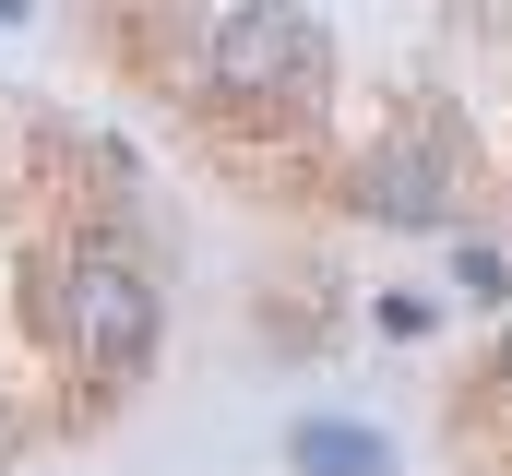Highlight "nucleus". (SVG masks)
<instances>
[{
    "mask_svg": "<svg viewBox=\"0 0 512 476\" xmlns=\"http://www.w3.org/2000/svg\"><path fill=\"white\" fill-rule=\"evenodd\" d=\"M0 453H12V405H0Z\"/></svg>",
    "mask_w": 512,
    "mask_h": 476,
    "instance_id": "423d86ee",
    "label": "nucleus"
},
{
    "mask_svg": "<svg viewBox=\"0 0 512 476\" xmlns=\"http://www.w3.org/2000/svg\"><path fill=\"white\" fill-rule=\"evenodd\" d=\"M346 191H358V215H382V227H441V203H453V143H441V131H382V143L346 167Z\"/></svg>",
    "mask_w": 512,
    "mask_h": 476,
    "instance_id": "f03ea898",
    "label": "nucleus"
},
{
    "mask_svg": "<svg viewBox=\"0 0 512 476\" xmlns=\"http://www.w3.org/2000/svg\"><path fill=\"white\" fill-rule=\"evenodd\" d=\"M155 334H167V298H155V274L84 238V250H72V286H60V346L84 357L96 381H131V369L155 357Z\"/></svg>",
    "mask_w": 512,
    "mask_h": 476,
    "instance_id": "f257e3e1",
    "label": "nucleus"
},
{
    "mask_svg": "<svg viewBox=\"0 0 512 476\" xmlns=\"http://www.w3.org/2000/svg\"><path fill=\"white\" fill-rule=\"evenodd\" d=\"M286 465L298 476H393V441L346 429V417H310V429H286Z\"/></svg>",
    "mask_w": 512,
    "mask_h": 476,
    "instance_id": "20e7f679",
    "label": "nucleus"
},
{
    "mask_svg": "<svg viewBox=\"0 0 512 476\" xmlns=\"http://www.w3.org/2000/svg\"><path fill=\"white\" fill-rule=\"evenodd\" d=\"M310 12H286V0H262V12H239L215 48H203V84L215 96H286V84H310Z\"/></svg>",
    "mask_w": 512,
    "mask_h": 476,
    "instance_id": "7ed1b4c3",
    "label": "nucleus"
},
{
    "mask_svg": "<svg viewBox=\"0 0 512 476\" xmlns=\"http://www.w3.org/2000/svg\"><path fill=\"white\" fill-rule=\"evenodd\" d=\"M453 286H477V298H501V250H477V238H465V250H453Z\"/></svg>",
    "mask_w": 512,
    "mask_h": 476,
    "instance_id": "39448f33",
    "label": "nucleus"
},
{
    "mask_svg": "<svg viewBox=\"0 0 512 476\" xmlns=\"http://www.w3.org/2000/svg\"><path fill=\"white\" fill-rule=\"evenodd\" d=\"M501 369H512V346H501Z\"/></svg>",
    "mask_w": 512,
    "mask_h": 476,
    "instance_id": "0eeeda50",
    "label": "nucleus"
}]
</instances>
